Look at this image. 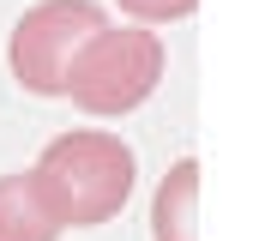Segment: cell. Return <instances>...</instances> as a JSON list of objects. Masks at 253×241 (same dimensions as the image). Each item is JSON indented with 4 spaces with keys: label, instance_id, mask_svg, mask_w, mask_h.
Wrapping results in <instances>:
<instances>
[{
    "label": "cell",
    "instance_id": "2",
    "mask_svg": "<svg viewBox=\"0 0 253 241\" xmlns=\"http://www.w3.org/2000/svg\"><path fill=\"white\" fill-rule=\"evenodd\" d=\"M157 79H163V42L145 24H103L73 54L60 97H73L79 115H90V120H115L126 109H139L157 90Z\"/></svg>",
    "mask_w": 253,
    "mask_h": 241
},
{
    "label": "cell",
    "instance_id": "5",
    "mask_svg": "<svg viewBox=\"0 0 253 241\" xmlns=\"http://www.w3.org/2000/svg\"><path fill=\"white\" fill-rule=\"evenodd\" d=\"M151 241H199V163L181 157L151 199Z\"/></svg>",
    "mask_w": 253,
    "mask_h": 241
},
{
    "label": "cell",
    "instance_id": "3",
    "mask_svg": "<svg viewBox=\"0 0 253 241\" xmlns=\"http://www.w3.org/2000/svg\"><path fill=\"white\" fill-rule=\"evenodd\" d=\"M103 30V6L97 0H42L30 6L12 30V79L30 90V97H60L67 90V67L84 48V37Z\"/></svg>",
    "mask_w": 253,
    "mask_h": 241
},
{
    "label": "cell",
    "instance_id": "4",
    "mask_svg": "<svg viewBox=\"0 0 253 241\" xmlns=\"http://www.w3.org/2000/svg\"><path fill=\"white\" fill-rule=\"evenodd\" d=\"M60 229H67V217L37 169L0 175V241H60Z\"/></svg>",
    "mask_w": 253,
    "mask_h": 241
},
{
    "label": "cell",
    "instance_id": "1",
    "mask_svg": "<svg viewBox=\"0 0 253 241\" xmlns=\"http://www.w3.org/2000/svg\"><path fill=\"white\" fill-rule=\"evenodd\" d=\"M37 175L42 187L54 193L60 217L67 223H109L115 211L133 199V151L115 133H97V127H73L42 145L37 157Z\"/></svg>",
    "mask_w": 253,
    "mask_h": 241
},
{
    "label": "cell",
    "instance_id": "6",
    "mask_svg": "<svg viewBox=\"0 0 253 241\" xmlns=\"http://www.w3.org/2000/svg\"><path fill=\"white\" fill-rule=\"evenodd\" d=\"M199 0H121V12L133 24H169V18H187Z\"/></svg>",
    "mask_w": 253,
    "mask_h": 241
}]
</instances>
